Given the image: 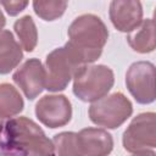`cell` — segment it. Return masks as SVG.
<instances>
[{"instance_id": "cell-1", "label": "cell", "mask_w": 156, "mask_h": 156, "mask_svg": "<svg viewBox=\"0 0 156 156\" xmlns=\"http://www.w3.org/2000/svg\"><path fill=\"white\" fill-rule=\"evenodd\" d=\"M0 146L5 154L52 155L54 144L41 128L27 117L10 119L2 128Z\"/></svg>"}, {"instance_id": "cell-2", "label": "cell", "mask_w": 156, "mask_h": 156, "mask_svg": "<svg viewBox=\"0 0 156 156\" xmlns=\"http://www.w3.org/2000/svg\"><path fill=\"white\" fill-rule=\"evenodd\" d=\"M66 43L83 65L98 60L107 41L108 32L105 23L95 15L85 13L77 17L68 27Z\"/></svg>"}, {"instance_id": "cell-3", "label": "cell", "mask_w": 156, "mask_h": 156, "mask_svg": "<svg viewBox=\"0 0 156 156\" xmlns=\"http://www.w3.org/2000/svg\"><path fill=\"white\" fill-rule=\"evenodd\" d=\"M113 80V72L110 67L83 65L73 76V93L82 101L94 102L110 91Z\"/></svg>"}, {"instance_id": "cell-4", "label": "cell", "mask_w": 156, "mask_h": 156, "mask_svg": "<svg viewBox=\"0 0 156 156\" xmlns=\"http://www.w3.org/2000/svg\"><path fill=\"white\" fill-rule=\"evenodd\" d=\"M80 66L83 63L67 44L52 50L46 56L44 67L45 89L49 91L63 90Z\"/></svg>"}, {"instance_id": "cell-5", "label": "cell", "mask_w": 156, "mask_h": 156, "mask_svg": "<svg viewBox=\"0 0 156 156\" xmlns=\"http://www.w3.org/2000/svg\"><path fill=\"white\" fill-rule=\"evenodd\" d=\"M132 102L122 94L113 93L94 101L89 107V117L93 123L115 129L123 124L132 115Z\"/></svg>"}, {"instance_id": "cell-6", "label": "cell", "mask_w": 156, "mask_h": 156, "mask_svg": "<svg viewBox=\"0 0 156 156\" xmlns=\"http://www.w3.org/2000/svg\"><path fill=\"white\" fill-rule=\"evenodd\" d=\"M156 115L144 112L133 118L123 133V146L130 154L154 155L156 147Z\"/></svg>"}, {"instance_id": "cell-7", "label": "cell", "mask_w": 156, "mask_h": 156, "mask_svg": "<svg viewBox=\"0 0 156 156\" xmlns=\"http://www.w3.org/2000/svg\"><path fill=\"white\" fill-rule=\"evenodd\" d=\"M126 84L139 104H151L155 100V66L147 61L134 62L127 71Z\"/></svg>"}, {"instance_id": "cell-8", "label": "cell", "mask_w": 156, "mask_h": 156, "mask_svg": "<svg viewBox=\"0 0 156 156\" xmlns=\"http://www.w3.org/2000/svg\"><path fill=\"white\" fill-rule=\"evenodd\" d=\"M38 119L49 128L67 124L72 117V106L65 95H45L35 105Z\"/></svg>"}, {"instance_id": "cell-9", "label": "cell", "mask_w": 156, "mask_h": 156, "mask_svg": "<svg viewBox=\"0 0 156 156\" xmlns=\"http://www.w3.org/2000/svg\"><path fill=\"white\" fill-rule=\"evenodd\" d=\"M12 78L29 100L35 99L45 88V69L38 58L27 60Z\"/></svg>"}, {"instance_id": "cell-10", "label": "cell", "mask_w": 156, "mask_h": 156, "mask_svg": "<svg viewBox=\"0 0 156 156\" xmlns=\"http://www.w3.org/2000/svg\"><path fill=\"white\" fill-rule=\"evenodd\" d=\"M77 156H104L111 152L113 140L110 133L100 128H84L76 135Z\"/></svg>"}, {"instance_id": "cell-11", "label": "cell", "mask_w": 156, "mask_h": 156, "mask_svg": "<svg viewBox=\"0 0 156 156\" xmlns=\"http://www.w3.org/2000/svg\"><path fill=\"white\" fill-rule=\"evenodd\" d=\"M110 20L118 30L132 32L143 21L140 0H112L110 5Z\"/></svg>"}, {"instance_id": "cell-12", "label": "cell", "mask_w": 156, "mask_h": 156, "mask_svg": "<svg viewBox=\"0 0 156 156\" xmlns=\"http://www.w3.org/2000/svg\"><path fill=\"white\" fill-rule=\"evenodd\" d=\"M23 54L20 44L10 30L0 32V74L12 71L22 60Z\"/></svg>"}, {"instance_id": "cell-13", "label": "cell", "mask_w": 156, "mask_h": 156, "mask_svg": "<svg viewBox=\"0 0 156 156\" xmlns=\"http://www.w3.org/2000/svg\"><path fill=\"white\" fill-rule=\"evenodd\" d=\"M129 33L130 34L128 35L127 40L134 51L141 54L154 51L156 46V40H155V22L152 18L141 21V23Z\"/></svg>"}, {"instance_id": "cell-14", "label": "cell", "mask_w": 156, "mask_h": 156, "mask_svg": "<svg viewBox=\"0 0 156 156\" xmlns=\"http://www.w3.org/2000/svg\"><path fill=\"white\" fill-rule=\"evenodd\" d=\"M23 110V99L15 87L9 83L0 84V117L9 118Z\"/></svg>"}, {"instance_id": "cell-15", "label": "cell", "mask_w": 156, "mask_h": 156, "mask_svg": "<svg viewBox=\"0 0 156 156\" xmlns=\"http://www.w3.org/2000/svg\"><path fill=\"white\" fill-rule=\"evenodd\" d=\"M13 29L20 39L21 46L26 51H33L38 41V32L33 18L30 16H23L15 22Z\"/></svg>"}, {"instance_id": "cell-16", "label": "cell", "mask_w": 156, "mask_h": 156, "mask_svg": "<svg viewBox=\"0 0 156 156\" xmlns=\"http://www.w3.org/2000/svg\"><path fill=\"white\" fill-rule=\"evenodd\" d=\"M67 4L68 0H33V9L41 20L54 21L65 13Z\"/></svg>"}, {"instance_id": "cell-17", "label": "cell", "mask_w": 156, "mask_h": 156, "mask_svg": "<svg viewBox=\"0 0 156 156\" xmlns=\"http://www.w3.org/2000/svg\"><path fill=\"white\" fill-rule=\"evenodd\" d=\"M76 135L77 133L73 132H62L60 134H56L52 139L55 154L65 156H77Z\"/></svg>"}, {"instance_id": "cell-18", "label": "cell", "mask_w": 156, "mask_h": 156, "mask_svg": "<svg viewBox=\"0 0 156 156\" xmlns=\"http://www.w3.org/2000/svg\"><path fill=\"white\" fill-rule=\"evenodd\" d=\"M0 2L10 16L18 15L28 5V0H0Z\"/></svg>"}, {"instance_id": "cell-19", "label": "cell", "mask_w": 156, "mask_h": 156, "mask_svg": "<svg viewBox=\"0 0 156 156\" xmlns=\"http://www.w3.org/2000/svg\"><path fill=\"white\" fill-rule=\"evenodd\" d=\"M4 26H5V17H4V15H2V12L0 11V32L2 30V28H4Z\"/></svg>"}, {"instance_id": "cell-20", "label": "cell", "mask_w": 156, "mask_h": 156, "mask_svg": "<svg viewBox=\"0 0 156 156\" xmlns=\"http://www.w3.org/2000/svg\"><path fill=\"white\" fill-rule=\"evenodd\" d=\"M2 128H4V124H2V118L0 117V134H1V132H2Z\"/></svg>"}]
</instances>
